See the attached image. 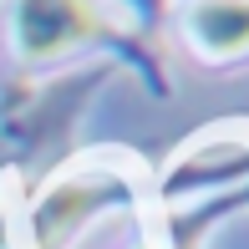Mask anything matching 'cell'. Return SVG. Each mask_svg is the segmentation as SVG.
<instances>
[{
	"mask_svg": "<svg viewBox=\"0 0 249 249\" xmlns=\"http://www.w3.org/2000/svg\"><path fill=\"white\" fill-rule=\"evenodd\" d=\"M203 56H244L249 51V0H198L188 16Z\"/></svg>",
	"mask_w": 249,
	"mask_h": 249,
	"instance_id": "obj_2",
	"label": "cell"
},
{
	"mask_svg": "<svg viewBox=\"0 0 249 249\" xmlns=\"http://www.w3.org/2000/svg\"><path fill=\"white\" fill-rule=\"evenodd\" d=\"M102 16L92 0H16V41L26 56H56L97 36Z\"/></svg>",
	"mask_w": 249,
	"mask_h": 249,
	"instance_id": "obj_1",
	"label": "cell"
}]
</instances>
